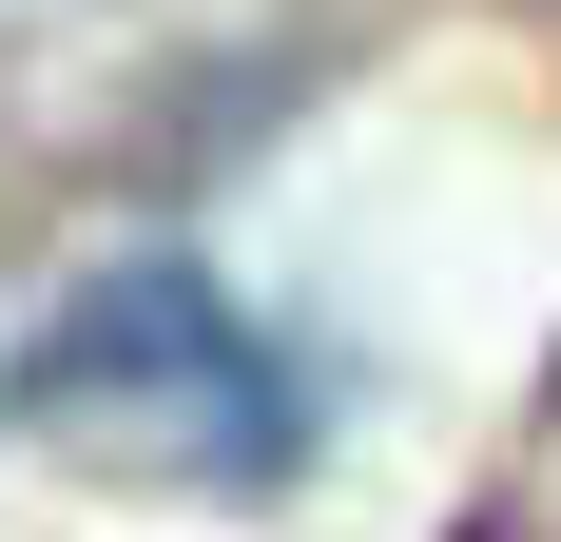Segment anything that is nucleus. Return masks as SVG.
<instances>
[{"label": "nucleus", "instance_id": "f257e3e1", "mask_svg": "<svg viewBox=\"0 0 561 542\" xmlns=\"http://www.w3.org/2000/svg\"><path fill=\"white\" fill-rule=\"evenodd\" d=\"M20 427L78 445V465H116V485H272L290 445H310V387L252 349V310H232L214 271H98L78 310L20 349Z\"/></svg>", "mask_w": 561, "mask_h": 542}]
</instances>
